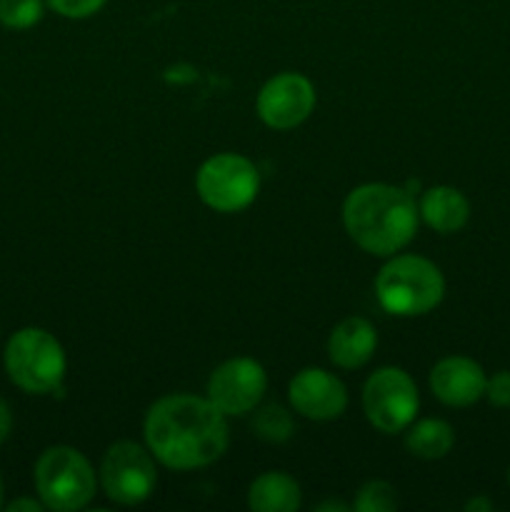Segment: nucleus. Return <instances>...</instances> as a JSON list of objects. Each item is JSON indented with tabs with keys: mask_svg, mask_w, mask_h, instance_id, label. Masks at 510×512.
<instances>
[{
	"mask_svg": "<svg viewBox=\"0 0 510 512\" xmlns=\"http://www.w3.org/2000/svg\"><path fill=\"white\" fill-rule=\"evenodd\" d=\"M150 453L173 470L205 468L228 450V423L208 398L168 395L145 418Z\"/></svg>",
	"mask_w": 510,
	"mask_h": 512,
	"instance_id": "nucleus-1",
	"label": "nucleus"
},
{
	"mask_svg": "<svg viewBox=\"0 0 510 512\" xmlns=\"http://www.w3.org/2000/svg\"><path fill=\"white\" fill-rule=\"evenodd\" d=\"M343 223L355 245L370 255H395L418 230V208L410 193L385 183H368L345 198Z\"/></svg>",
	"mask_w": 510,
	"mask_h": 512,
	"instance_id": "nucleus-2",
	"label": "nucleus"
},
{
	"mask_svg": "<svg viewBox=\"0 0 510 512\" xmlns=\"http://www.w3.org/2000/svg\"><path fill=\"white\" fill-rule=\"evenodd\" d=\"M375 295L383 310L400 318L425 315L443 300L445 280L438 265L418 255H398L375 280Z\"/></svg>",
	"mask_w": 510,
	"mask_h": 512,
	"instance_id": "nucleus-3",
	"label": "nucleus"
},
{
	"mask_svg": "<svg viewBox=\"0 0 510 512\" xmlns=\"http://www.w3.org/2000/svg\"><path fill=\"white\" fill-rule=\"evenodd\" d=\"M5 370L20 390L45 395L60 390L65 378L63 345L43 328H23L8 340Z\"/></svg>",
	"mask_w": 510,
	"mask_h": 512,
	"instance_id": "nucleus-4",
	"label": "nucleus"
},
{
	"mask_svg": "<svg viewBox=\"0 0 510 512\" xmlns=\"http://www.w3.org/2000/svg\"><path fill=\"white\" fill-rule=\"evenodd\" d=\"M35 490L48 510H80L93 500L95 473L83 453L68 445L48 448L35 463Z\"/></svg>",
	"mask_w": 510,
	"mask_h": 512,
	"instance_id": "nucleus-5",
	"label": "nucleus"
},
{
	"mask_svg": "<svg viewBox=\"0 0 510 512\" xmlns=\"http://www.w3.org/2000/svg\"><path fill=\"white\" fill-rule=\"evenodd\" d=\"M200 200L218 213H238L248 208L260 190L258 168L235 153L213 155L195 175Z\"/></svg>",
	"mask_w": 510,
	"mask_h": 512,
	"instance_id": "nucleus-6",
	"label": "nucleus"
},
{
	"mask_svg": "<svg viewBox=\"0 0 510 512\" xmlns=\"http://www.w3.org/2000/svg\"><path fill=\"white\" fill-rule=\"evenodd\" d=\"M418 388L413 378L400 368H380L370 375L363 390V408L370 423L380 433H400L418 413Z\"/></svg>",
	"mask_w": 510,
	"mask_h": 512,
	"instance_id": "nucleus-7",
	"label": "nucleus"
},
{
	"mask_svg": "<svg viewBox=\"0 0 510 512\" xmlns=\"http://www.w3.org/2000/svg\"><path fill=\"white\" fill-rule=\"evenodd\" d=\"M100 478L105 495L120 505L143 503L158 483L153 458L135 443H115L105 453Z\"/></svg>",
	"mask_w": 510,
	"mask_h": 512,
	"instance_id": "nucleus-8",
	"label": "nucleus"
},
{
	"mask_svg": "<svg viewBox=\"0 0 510 512\" xmlns=\"http://www.w3.org/2000/svg\"><path fill=\"white\" fill-rule=\"evenodd\" d=\"M268 375L253 358H233L218 365L208 380V400L225 415H245L260 403Z\"/></svg>",
	"mask_w": 510,
	"mask_h": 512,
	"instance_id": "nucleus-9",
	"label": "nucleus"
},
{
	"mask_svg": "<svg viewBox=\"0 0 510 512\" xmlns=\"http://www.w3.org/2000/svg\"><path fill=\"white\" fill-rule=\"evenodd\" d=\"M255 108L265 125L275 130H290L313 113L315 88L305 75L280 73L263 85Z\"/></svg>",
	"mask_w": 510,
	"mask_h": 512,
	"instance_id": "nucleus-10",
	"label": "nucleus"
},
{
	"mask_svg": "<svg viewBox=\"0 0 510 512\" xmlns=\"http://www.w3.org/2000/svg\"><path fill=\"white\" fill-rule=\"evenodd\" d=\"M290 405L308 420H335L348 405L345 385L320 368H305L290 380Z\"/></svg>",
	"mask_w": 510,
	"mask_h": 512,
	"instance_id": "nucleus-11",
	"label": "nucleus"
},
{
	"mask_svg": "<svg viewBox=\"0 0 510 512\" xmlns=\"http://www.w3.org/2000/svg\"><path fill=\"white\" fill-rule=\"evenodd\" d=\"M485 373L475 360L460 358H445L430 370V390L435 398L453 408H465V405L478 403L485 395Z\"/></svg>",
	"mask_w": 510,
	"mask_h": 512,
	"instance_id": "nucleus-12",
	"label": "nucleus"
},
{
	"mask_svg": "<svg viewBox=\"0 0 510 512\" xmlns=\"http://www.w3.org/2000/svg\"><path fill=\"white\" fill-rule=\"evenodd\" d=\"M378 345L375 328L363 318H345L328 338V355L338 368L353 370L368 363Z\"/></svg>",
	"mask_w": 510,
	"mask_h": 512,
	"instance_id": "nucleus-13",
	"label": "nucleus"
},
{
	"mask_svg": "<svg viewBox=\"0 0 510 512\" xmlns=\"http://www.w3.org/2000/svg\"><path fill=\"white\" fill-rule=\"evenodd\" d=\"M418 213L435 233L448 235L458 233L468 223L470 203L460 190L450 188V185H438V188L425 190Z\"/></svg>",
	"mask_w": 510,
	"mask_h": 512,
	"instance_id": "nucleus-14",
	"label": "nucleus"
},
{
	"mask_svg": "<svg viewBox=\"0 0 510 512\" xmlns=\"http://www.w3.org/2000/svg\"><path fill=\"white\" fill-rule=\"evenodd\" d=\"M248 508L255 512H295L300 508V485L285 473H265L248 490Z\"/></svg>",
	"mask_w": 510,
	"mask_h": 512,
	"instance_id": "nucleus-15",
	"label": "nucleus"
},
{
	"mask_svg": "<svg viewBox=\"0 0 510 512\" xmlns=\"http://www.w3.org/2000/svg\"><path fill=\"white\" fill-rule=\"evenodd\" d=\"M455 443V433L448 423L443 420H420L410 428L408 438H405V448L423 460H440L450 453Z\"/></svg>",
	"mask_w": 510,
	"mask_h": 512,
	"instance_id": "nucleus-16",
	"label": "nucleus"
},
{
	"mask_svg": "<svg viewBox=\"0 0 510 512\" xmlns=\"http://www.w3.org/2000/svg\"><path fill=\"white\" fill-rule=\"evenodd\" d=\"M253 430L260 440H268V443H285L290 440V435L295 433V423L290 418V413L280 405H268V408L260 410L253 420Z\"/></svg>",
	"mask_w": 510,
	"mask_h": 512,
	"instance_id": "nucleus-17",
	"label": "nucleus"
},
{
	"mask_svg": "<svg viewBox=\"0 0 510 512\" xmlns=\"http://www.w3.org/2000/svg\"><path fill=\"white\" fill-rule=\"evenodd\" d=\"M43 0H0V25L13 30L33 28L43 18Z\"/></svg>",
	"mask_w": 510,
	"mask_h": 512,
	"instance_id": "nucleus-18",
	"label": "nucleus"
},
{
	"mask_svg": "<svg viewBox=\"0 0 510 512\" xmlns=\"http://www.w3.org/2000/svg\"><path fill=\"white\" fill-rule=\"evenodd\" d=\"M353 508L358 512H393L398 508V495H395L393 485L373 480V483L360 488Z\"/></svg>",
	"mask_w": 510,
	"mask_h": 512,
	"instance_id": "nucleus-19",
	"label": "nucleus"
},
{
	"mask_svg": "<svg viewBox=\"0 0 510 512\" xmlns=\"http://www.w3.org/2000/svg\"><path fill=\"white\" fill-rule=\"evenodd\" d=\"M48 5L55 10V13L63 15V18L80 20L98 13V10L105 5V0H48Z\"/></svg>",
	"mask_w": 510,
	"mask_h": 512,
	"instance_id": "nucleus-20",
	"label": "nucleus"
},
{
	"mask_svg": "<svg viewBox=\"0 0 510 512\" xmlns=\"http://www.w3.org/2000/svg\"><path fill=\"white\" fill-rule=\"evenodd\" d=\"M485 398L495 408H510V373L500 370L493 378L485 380Z\"/></svg>",
	"mask_w": 510,
	"mask_h": 512,
	"instance_id": "nucleus-21",
	"label": "nucleus"
},
{
	"mask_svg": "<svg viewBox=\"0 0 510 512\" xmlns=\"http://www.w3.org/2000/svg\"><path fill=\"white\" fill-rule=\"evenodd\" d=\"M45 505H43V500H33V498H18V500H13V503H8L5 505V510L8 512H40L43 510Z\"/></svg>",
	"mask_w": 510,
	"mask_h": 512,
	"instance_id": "nucleus-22",
	"label": "nucleus"
},
{
	"mask_svg": "<svg viewBox=\"0 0 510 512\" xmlns=\"http://www.w3.org/2000/svg\"><path fill=\"white\" fill-rule=\"evenodd\" d=\"M10 430H13V415H10L8 403L0 398V445L10 438Z\"/></svg>",
	"mask_w": 510,
	"mask_h": 512,
	"instance_id": "nucleus-23",
	"label": "nucleus"
},
{
	"mask_svg": "<svg viewBox=\"0 0 510 512\" xmlns=\"http://www.w3.org/2000/svg\"><path fill=\"white\" fill-rule=\"evenodd\" d=\"M465 510H468V512H473V510L490 512V510H493V503H490L488 498H475V500H470L468 505H465Z\"/></svg>",
	"mask_w": 510,
	"mask_h": 512,
	"instance_id": "nucleus-24",
	"label": "nucleus"
},
{
	"mask_svg": "<svg viewBox=\"0 0 510 512\" xmlns=\"http://www.w3.org/2000/svg\"><path fill=\"white\" fill-rule=\"evenodd\" d=\"M318 512H325V510H348V505H343V503H335V500H328V503H323V505H318V508H315Z\"/></svg>",
	"mask_w": 510,
	"mask_h": 512,
	"instance_id": "nucleus-25",
	"label": "nucleus"
},
{
	"mask_svg": "<svg viewBox=\"0 0 510 512\" xmlns=\"http://www.w3.org/2000/svg\"><path fill=\"white\" fill-rule=\"evenodd\" d=\"M0 508H3V478H0Z\"/></svg>",
	"mask_w": 510,
	"mask_h": 512,
	"instance_id": "nucleus-26",
	"label": "nucleus"
},
{
	"mask_svg": "<svg viewBox=\"0 0 510 512\" xmlns=\"http://www.w3.org/2000/svg\"><path fill=\"white\" fill-rule=\"evenodd\" d=\"M508 483H510V470H508Z\"/></svg>",
	"mask_w": 510,
	"mask_h": 512,
	"instance_id": "nucleus-27",
	"label": "nucleus"
}]
</instances>
